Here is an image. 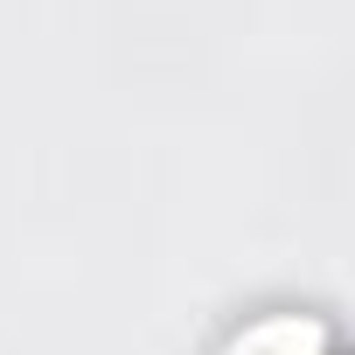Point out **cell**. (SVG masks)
I'll return each instance as SVG.
<instances>
[{"label":"cell","instance_id":"6da1fadb","mask_svg":"<svg viewBox=\"0 0 355 355\" xmlns=\"http://www.w3.org/2000/svg\"><path fill=\"white\" fill-rule=\"evenodd\" d=\"M216 355H327V327L300 306H272V313L230 327Z\"/></svg>","mask_w":355,"mask_h":355}]
</instances>
